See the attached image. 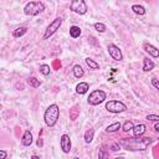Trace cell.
Wrapping results in <instances>:
<instances>
[{"instance_id": "8", "label": "cell", "mask_w": 159, "mask_h": 159, "mask_svg": "<svg viewBox=\"0 0 159 159\" xmlns=\"http://www.w3.org/2000/svg\"><path fill=\"white\" fill-rule=\"evenodd\" d=\"M108 53L116 61H122L123 60V55H122L120 48L117 45H114V43H109L108 45Z\"/></svg>"}, {"instance_id": "23", "label": "cell", "mask_w": 159, "mask_h": 159, "mask_svg": "<svg viewBox=\"0 0 159 159\" xmlns=\"http://www.w3.org/2000/svg\"><path fill=\"white\" fill-rule=\"evenodd\" d=\"M27 83H29L32 88H39V87H40V84H41L40 80H37L36 77H30V78L27 80Z\"/></svg>"}, {"instance_id": "2", "label": "cell", "mask_w": 159, "mask_h": 159, "mask_svg": "<svg viewBox=\"0 0 159 159\" xmlns=\"http://www.w3.org/2000/svg\"><path fill=\"white\" fill-rule=\"evenodd\" d=\"M58 118H60V108H58V106L55 104V103H53V104H50V106L46 108L45 113H43L45 124H46L47 127H53V125L57 123Z\"/></svg>"}, {"instance_id": "4", "label": "cell", "mask_w": 159, "mask_h": 159, "mask_svg": "<svg viewBox=\"0 0 159 159\" xmlns=\"http://www.w3.org/2000/svg\"><path fill=\"white\" fill-rule=\"evenodd\" d=\"M106 97H107V94H106L104 91H102V89H94V91H92L89 93V96L87 98V103L89 106H98L102 102H104Z\"/></svg>"}, {"instance_id": "33", "label": "cell", "mask_w": 159, "mask_h": 159, "mask_svg": "<svg viewBox=\"0 0 159 159\" xmlns=\"http://www.w3.org/2000/svg\"><path fill=\"white\" fill-rule=\"evenodd\" d=\"M30 159H40V157H39V155H32Z\"/></svg>"}, {"instance_id": "19", "label": "cell", "mask_w": 159, "mask_h": 159, "mask_svg": "<svg viewBox=\"0 0 159 159\" xmlns=\"http://www.w3.org/2000/svg\"><path fill=\"white\" fill-rule=\"evenodd\" d=\"M78 114H80V107L76 104V106H73L70 109V119L71 120H76L77 117H78Z\"/></svg>"}, {"instance_id": "32", "label": "cell", "mask_w": 159, "mask_h": 159, "mask_svg": "<svg viewBox=\"0 0 159 159\" xmlns=\"http://www.w3.org/2000/svg\"><path fill=\"white\" fill-rule=\"evenodd\" d=\"M154 129H155V132H158V133H159V122H158V123H155Z\"/></svg>"}, {"instance_id": "3", "label": "cell", "mask_w": 159, "mask_h": 159, "mask_svg": "<svg viewBox=\"0 0 159 159\" xmlns=\"http://www.w3.org/2000/svg\"><path fill=\"white\" fill-rule=\"evenodd\" d=\"M45 10V4L42 1H30L24 6V12L27 16H36Z\"/></svg>"}, {"instance_id": "28", "label": "cell", "mask_w": 159, "mask_h": 159, "mask_svg": "<svg viewBox=\"0 0 159 159\" xmlns=\"http://www.w3.org/2000/svg\"><path fill=\"white\" fill-rule=\"evenodd\" d=\"M145 119H148V120H152V122H159V116L158 114H148L147 117H145Z\"/></svg>"}, {"instance_id": "15", "label": "cell", "mask_w": 159, "mask_h": 159, "mask_svg": "<svg viewBox=\"0 0 159 159\" xmlns=\"http://www.w3.org/2000/svg\"><path fill=\"white\" fill-rule=\"evenodd\" d=\"M72 73H73V76H75L76 78H82V77L84 76V71H83V68H82L80 65H75V66H73Z\"/></svg>"}, {"instance_id": "7", "label": "cell", "mask_w": 159, "mask_h": 159, "mask_svg": "<svg viewBox=\"0 0 159 159\" xmlns=\"http://www.w3.org/2000/svg\"><path fill=\"white\" fill-rule=\"evenodd\" d=\"M70 9L73 12L78 14V15H84L87 12V10H88L87 9V4L83 0H72L70 2Z\"/></svg>"}, {"instance_id": "12", "label": "cell", "mask_w": 159, "mask_h": 159, "mask_svg": "<svg viewBox=\"0 0 159 159\" xmlns=\"http://www.w3.org/2000/svg\"><path fill=\"white\" fill-rule=\"evenodd\" d=\"M88 89H89V84L87 82H80L76 86V93L78 94H84L88 92Z\"/></svg>"}, {"instance_id": "9", "label": "cell", "mask_w": 159, "mask_h": 159, "mask_svg": "<svg viewBox=\"0 0 159 159\" xmlns=\"http://www.w3.org/2000/svg\"><path fill=\"white\" fill-rule=\"evenodd\" d=\"M71 147H72V143H71V138L68 134H62L61 138H60V148L63 153H70L71 152Z\"/></svg>"}, {"instance_id": "20", "label": "cell", "mask_w": 159, "mask_h": 159, "mask_svg": "<svg viewBox=\"0 0 159 159\" xmlns=\"http://www.w3.org/2000/svg\"><path fill=\"white\" fill-rule=\"evenodd\" d=\"M120 128H122V124H120L119 122H116V123H113V124H109V125L106 128V132H107V133H114V132L119 130Z\"/></svg>"}, {"instance_id": "1", "label": "cell", "mask_w": 159, "mask_h": 159, "mask_svg": "<svg viewBox=\"0 0 159 159\" xmlns=\"http://www.w3.org/2000/svg\"><path fill=\"white\" fill-rule=\"evenodd\" d=\"M152 143L150 138H125L119 142V145H123L128 150H144L148 144Z\"/></svg>"}, {"instance_id": "30", "label": "cell", "mask_w": 159, "mask_h": 159, "mask_svg": "<svg viewBox=\"0 0 159 159\" xmlns=\"http://www.w3.org/2000/svg\"><path fill=\"white\" fill-rule=\"evenodd\" d=\"M111 149H112L113 152H116V150H119V149H120V145H119V143H113V144L111 145Z\"/></svg>"}, {"instance_id": "13", "label": "cell", "mask_w": 159, "mask_h": 159, "mask_svg": "<svg viewBox=\"0 0 159 159\" xmlns=\"http://www.w3.org/2000/svg\"><path fill=\"white\" fill-rule=\"evenodd\" d=\"M145 124H143V123H140V124H137V125H134V128H133V135L134 137H140V135H143L144 133H145Z\"/></svg>"}, {"instance_id": "14", "label": "cell", "mask_w": 159, "mask_h": 159, "mask_svg": "<svg viewBox=\"0 0 159 159\" xmlns=\"http://www.w3.org/2000/svg\"><path fill=\"white\" fill-rule=\"evenodd\" d=\"M154 67H155V63H154L152 60H149V58H144V60H143V71H144V72H149V71H152Z\"/></svg>"}, {"instance_id": "29", "label": "cell", "mask_w": 159, "mask_h": 159, "mask_svg": "<svg viewBox=\"0 0 159 159\" xmlns=\"http://www.w3.org/2000/svg\"><path fill=\"white\" fill-rule=\"evenodd\" d=\"M152 86H153L154 88L159 89V80H157V78H152Z\"/></svg>"}, {"instance_id": "11", "label": "cell", "mask_w": 159, "mask_h": 159, "mask_svg": "<svg viewBox=\"0 0 159 159\" xmlns=\"http://www.w3.org/2000/svg\"><path fill=\"white\" fill-rule=\"evenodd\" d=\"M21 144L24 147H30L32 144V133L30 130H25L21 138Z\"/></svg>"}, {"instance_id": "25", "label": "cell", "mask_w": 159, "mask_h": 159, "mask_svg": "<svg viewBox=\"0 0 159 159\" xmlns=\"http://www.w3.org/2000/svg\"><path fill=\"white\" fill-rule=\"evenodd\" d=\"M39 71H40V73H42L43 76H48L50 75V72H51V68H50V66L48 65H41L40 67H39Z\"/></svg>"}, {"instance_id": "17", "label": "cell", "mask_w": 159, "mask_h": 159, "mask_svg": "<svg viewBox=\"0 0 159 159\" xmlns=\"http://www.w3.org/2000/svg\"><path fill=\"white\" fill-rule=\"evenodd\" d=\"M26 32H27V27L20 26V27H16V29L12 31V36H14V37H21V36H24Z\"/></svg>"}, {"instance_id": "27", "label": "cell", "mask_w": 159, "mask_h": 159, "mask_svg": "<svg viewBox=\"0 0 159 159\" xmlns=\"http://www.w3.org/2000/svg\"><path fill=\"white\" fill-rule=\"evenodd\" d=\"M98 159H109V157H108V153L102 148V149H99V152H98Z\"/></svg>"}, {"instance_id": "21", "label": "cell", "mask_w": 159, "mask_h": 159, "mask_svg": "<svg viewBox=\"0 0 159 159\" xmlns=\"http://www.w3.org/2000/svg\"><path fill=\"white\" fill-rule=\"evenodd\" d=\"M93 138H94V130H93L92 128L87 129L86 133H84V142H86L87 144H89V143L93 140Z\"/></svg>"}, {"instance_id": "24", "label": "cell", "mask_w": 159, "mask_h": 159, "mask_svg": "<svg viewBox=\"0 0 159 159\" xmlns=\"http://www.w3.org/2000/svg\"><path fill=\"white\" fill-rule=\"evenodd\" d=\"M93 27H94V30L97 31V32H106V30H107V26L103 24V22H96L94 25H93Z\"/></svg>"}, {"instance_id": "34", "label": "cell", "mask_w": 159, "mask_h": 159, "mask_svg": "<svg viewBox=\"0 0 159 159\" xmlns=\"http://www.w3.org/2000/svg\"><path fill=\"white\" fill-rule=\"evenodd\" d=\"M73 159H80V158H78V157H75V158H73Z\"/></svg>"}, {"instance_id": "22", "label": "cell", "mask_w": 159, "mask_h": 159, "mask_svg": "<svg viewBox=\"0 0 159 159\" xmlns=\"http://www.w3.org/2000/svg\"><path fill=\"white\" fill-rule=\"evenodd\" d=\"M86 63H87V66L91 68V70H98L99 68V63H97L94 60H92L91 57H87L86 60Z\"/></svg>"}, {"instance_id": "16", "label": "cell", "mask_w": 159, "mask_h": 159, "mask_svg": "<svg viewBox=\"0 0 159 159\" xmlns=\"http://www.w3.org/2000/svg\"><path fill=\"white\" fill-rule=\"evenodd\" d=\"M132 10H133V12L134 14H137V15H145V12H147V10H145V7L144 6H142V5H138V4H134V5H132Z\"/></svg>"}, {"instance_id": "26", "label": "cell", "mask_w": 159, "mask_h": 159, "mask_svg": "<svg viewBox=\"0 0 159 159\" xmlns=\"http://www.w3.org/2000/svg\"><path fill=\"white\" fill-rule=\"evenodd\" d=\"M133 128H134V124L130 122V120H127V122H124L123 124H122V129H123V132H129V130H133Z\"/></svg>"}, {"instance_id": "5", "label": "cell", "mask_w": 159, "mask_h": 159, "mask_svg": "<svg viewBox=\"0 0 159 159\" xmlns=\"http://www.w3.org/2000/svg\"><path fill=\"white\" fill-rule=\"evenodd\" d=\"M62 22H63V19L62 17H56L55 20H52L51 22H50V25L46 27V30H45V34H43V36H42V39L43 40H47L48 37H51L60 27H61V25H62Z\"/></svg>"}, {"instance_id": "18", "label": "cell", "mask_w": 159, "mask_h": 159, "mask_svg": "<svg viewBox=\"0 0 159 159\" xmlns=\"http://www.w3.org/2000/svg\"><path fill=\"white\" fill-rule=\"evenodd\" d=\"M70 36H71L72 39L80 37V36H81V29H80V26H76V25L71 26V27H70Z\"/></svg>"}, {"instance_id": "31", "label": "cell", "mask_w": 159, "mask_h": 159, "mask_svg": "<svg viewBox=\"0 0 159 159\" xmlns=\"http://www.w3.org/2000/svg\"><path fill=\"white\" fill-rule=\"evenodd\" d=\"M6 157H7L6 150H5V149H1V150H0V159H6Z\"/></svg>"}, {"instance_id": "10", "label": "cell", "mask_w": 159, "mask_h": 159, "mask_svg": "<svg viewBox=\"0 0 159 159\" xmlns=\"http://www.w3.org/2000/svg\"><path fill=\"white\" fill-rule=\"evenodd\" d=\"M143 48H144V51L147 52V53H149L152 57H159V50L154 46V45H152V43H144L143 45Z\"/></svg>"}, {"instance_id": "6", "label": "cell", "mask_w": 159, "mask_h": 159, "mask_svg": "<svg viewBox=\"0 0 159 159\" xmlns=\"http://www.w3.org/2000/svg\"><path fill=\"white\" fill-rule=\"evenodd\" d=\"M106 109L111 113H122L124 111H127V106L117 99H111L108 102H106Z\"/></svg>"}]
</instances>
